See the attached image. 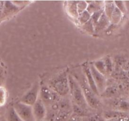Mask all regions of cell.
Instances as JSON below:
<instances>
[{
    "label": "cell",
    "instance_id": "obj_7",
    "mask_svg": "<svg viewBox=\"0 0 129 121\" xmlns=\"http://www.w3.org/2000/svg\"><path fill=\"white\" fill-rule=\"evenodd\" d=\"M89 68H90L91 73L92 76L94 79L95 85L96 86L97 89H98V93H99V94H102L105 90L106 79L105 77V75L97 71L93 64L89 65Z\"/></svg>",
    "mask_w": 129,
    "mask_h": 121
},
{
    "label": "cell",
    "instance_id": "obj_11",
    "mask_svg": "<svg viewBox=\"0 0 129 121\" xmlns=\"http://www.w3.org/2000/svg\"><path fill=\"white\" fill-rule=\"evenodd\" d=\"M20 10L19 6H16L15 4L11 1H6L4 4V8L3 15L5 16H8L11 13H14Z\"/></svg>",
    "mask_w": 129,
    "mask_h": 121
},
{
    "label": "cell",
    "instance_id": "obj_31",
    "mask_svg": "<svg viewBox=\"0 0 129 121\" xmlns=\"http://www.w3.org/2000/svg\"><path fill=\"white\" fill-rule=\"evenodd\" d=\"M0 84H1V79H0Z\"/></svg>",
    "mask_w": 129,
    "mask_h": 121
},
{
    "label": "cell",
    "instance_id": "obj_17",
    "mask_svg": "<svg viewBox=\"0 0 129 121\" xmlns=\"http://www.w3.org/2000/svg\"><path fill=\"white\" fill-rule=\"evenodd\" d=\"M115 8V6L114 3L113 2H108L106 3L104 6V13L106 15V16L110 19L111 16H112V13H113V11H114Z\"/></svg>",
    "mask_w": 129,
    "mask_h": 121
},
{
    "label": "cell",
    "instance_id": "obj_25",
    "mask_svg": "<svg viewBox=\"0 0 129 121\" xmlns=\"http://www.w3.org/2000/svg\"><path fill=\"white\" fill-rule=\"evenodd\" d=\"M6 90L4 88L0 87V106L5 104L6 101Z\"/></svg>",
    "mask_w": 129,
    "mask_h": 121
},
{
    "label": "cell",
    "instance_id": "obj_18",
    "mask_svg": "<svg viewBox=\"0 0 129 121\" xmlns=\"http://www.w3.org/2000/svg\"><path fill=\"white\" fill-rule=\"evenodd\" d=\"M93 66L96 69L97 71L99 72L103 75H105L106 73V69H105V62L103 60H98V61L94 62L93 64Z\"/></svg>",
    "mask_w": 129,
    "mask_h": 121
},
{
    "label": "cell",
    "instance_id": "obj_13",
    "mask_svg": "<svg viewBox=\"0 0 129 121\" xmlns=\"http://www.w3.org/2000/svg\"><path fill=\"white\" fill-rule=\"evenodd\" d=\"M59 107V110H73L72 109V102L69 98L66 97H61L58 102Z\"/></svg>",
    "mask_w": 129,
    "mask_h": 121
},
{
    "label": "cell",
    "instance_id": "obj_2",
    "mask_svg": "<svg viewBox=\"0 0 129 121\" xmlns=\"http://www.w3.org/2000/svg\"><path fill=\"white\" fill-rule=\"evenodd\" d=\"M47 86L60 97L67 96L69 93L68 75L65 72L58 74L49 80Z\"/></svg>",
    "mask_w": 129,
    "mask_h": 121
},
{
    "label": "cell",
    "instance_id": "obj_14",
    "mask_svg": "<svg viewBox=\"0 0 129 121\" xmlns=\"http://www.w3.org/2000/svg\"><path fill=\"white\" fill-rule=\"evenodd\" d=\"M68 12L69 15L73 17L78 18V13L77 10V1H71L68 3Z\"/></svg>",
    "mask_w": 129,
    "mask_h": 121
},
{
    "label": "cell",
    "instance_id": "obj_10",
    "mask_svg": "<svg viewBox=\"0 0 129 121\" xmlns=\"http://www.w3.org/2000/svg\"><path fill=\"white\" fill-rule=\"evenodd\" d=\"M86 1L87 4H88V6H87L86 11L90 14L91 15L94 13L96 12V11H99V10H102L104 8V6H102V1Z\"/></svg>",
    "mask_w": 129,
    "mask_h": 121
},
{
    "label": "cell",
    "instance_id": "obj_22",
    "mask_svg": "<svg viewBox=\"0 0 129 121\" xmlns=\"http://www.w3.org/2000/svg\"><path fill=\"white\" fill-rule=\"evenodd\" d=\"M82 28H83V30H85L86 32L89 33H93L94 32V25L93 22L91 21V20L82 25Z\"/></svg>",
    "mask_w": 129,
    "mask_h": 121
},
{
    "label": "cell",
    "instance_id": "obj_9",
    "mask_svg": "<svg viewBox=\"0 0 129 121\" xmlns=\"http://www.w3.org/2000/svg\"><path fill=\"white\" fill-rule=\"evenodd\" d=\"M82 70H83V73H84V75H85L86 79L87 82H88V84L89 86V87H90V89H91L93 92L96 96H98L100 94L98 93V89H97L96 86L95 85V83H94V79H93V76H92L91 73L89 65H87V64L84 65L82 67Z\"/></svg>",
    "mask_w": 129,
    "mask_h": 121
},
{
    "label": "cell",
    "instance_id": "obj_3",
    "mask_svg": "<svg viewBox=\"0 0 129 121\" xmlns=\"http://www.w3.org/2000/svg\"><path fill=\"white\" fill-rule=\"evenodd\" d=\"M69 84V93L72 104L80 107L82 109L88 110L89 106L87 104L82 89L75 79L72 75H68Z\"/></svg>",
    "mask_w": 129,
    "mask_h": 121
},
{
    "label": "cell",
    "instance_id": "obj_1",
    "mask_svg": "<svg viewBox=\"0 0 129 121\" xmlns=\"http://www.w3.org/2000/svg\"><path fill=\"white\" fill-rule=\"evenodd\" d=\"M71 75H72L80 85L89 107L92 109H97L99 107L101 104L100 101L88 85L83 70H81L79 72V70H74V72H73L72 74H71Z\"/></svg>",
    "mask_w": 129,
    "mask_h": 121
},
{
    "label": "cell",
    "instance_id": "obj_12",
    "mask_svg": "<svg viewBox=\"0 0 129 121\" xmlns=\"http://www.w3.org/2000/svg\"><path fill=\"white\" fill-rule=\"evenodd\" d=\"M109 18L106 16L105 13L103 12V13L101 16L100 18L98 20V23L94 26V31H99L105 28L109 24Z\"/></svg>",
    "mask_w": 129,
    "mask_h": 121
},
{
    "label": "cell",
    "instance_id": "obj_5",
    "mask_svg": "<svg viewBox=\"0 0 129 121\" xmlns=\"http://www.w3.org/2000/svg\"><path fill=\"white\" fill-rule=\"evenodd\" d=\"M61 97L53 91L48 86L44 85L40 87L39 92V98L44 102L45 106H49L54 102H59Z\"/></svg>",
    "mask_w": 129,
    "mask_h": 121
},
{
    "label": "cell",
    "instance_id": "obj_16",
    "mask_svg": "<svg viewBox=\"0 0 129 121\" xmlns=\"http://www.w3.org/2000/svg\"><path fill=\"white\" fill-rule=\"evenodd\" d=\"M6 120L7 121H23L16 114L13 107H11L8 110L6 114Z\"/></svg>",
    "mask_w": 129,
    "mask_h": 121
},
{
    "label": "cell",
    "instance_id": "obj_8",
    "mask_svg": "<svg viewBox=\"0 0 129 121\" xmlns=\"http://www.w3.org/2000/svg\"><path fill=\"white\" fill-rule=\"evenodd\" d=\"M32 110L35 121L44 120L46 115L47 107L39 97L35 104L32 105Z\"/></svg>",
    "mask_w": 129,
    "mask_h": 121
},
{
    "label": "cell",
    "instance_id": "obj_29",
    "mask_svg": "<svg viewBox=\"0 0 129 121\" xmlns=\"http://www.w3.org/2000/svg\"><path fill=\"white\" fill-rule=\"evenodd\" d=\"M124 66L125 67L126 70H129V62H127V64L124 65Z\"/></svg>",
    "mask_w": 129,
    "mask_h": 121
},
{
    "label": "cell",
    "instance_id": "obj_23",
    "mask_svg": "<svg viewBox=\"0 0 129 121\" xmlns=\"http://www.w3.org/2000/svg\"><path fill=\"white\" fill-rule=\"evenodd\" d=\"M87 6H88V4H87L86 1H77V10H78V15L86 11L87 9Z\"/></svg>",
    "mask_w": 129,
    "mask_h": 121
},
{
    "label": "cell",
    "instance_id": "obj_19",
    "mask_svg": "<svg viewBox=\"0 0 129 121\" xmlns=\"http://www.w3.org/2000/svg\"><path fill=\"white\" fill-rule=\"evenodd\" d=\"M90 19H91V15L86 11V10L84 11V12L82 13H81L80 15H78V21H79V23H80L81 25H84V23L88 22L89 20H90Z\"/></svg>",
    "mask_w": 129,
    "mask_h": 121
},
{
    "label": "cell",
    "instance_id": "obj_32",
    "mask_svg": "<svg viewBox=\"0 0 129 121\" xmlns=\"http://www.w3.org/2000/svg\"><path fill=\"white\" fill-rule=\"evenodd\" d=\"M40 121H45V120H40Z\"/></svg>",
    "mask_w": 129,
    "mask_h": 121
},
{
    "label": "cell",
    "instance_id": "obj_28",
    "mask_svg": "<svg viewBox=\"0 0 129 121\" xmlns=\"http://www.w3.org/2000/svg\"><path fill=\"white\" fill-rule=\"evenodd\" d=\"M4 4H5L4 1H0V18H1V16H2L3 13Z\"/></svg>",
    "mask_w": 129,
    "mask_h": 121
},
{
    "label": "cell",
    "instance_id": "obj_21",
    "mask_svg": "<svg viewBox=\"0 0 129 121\" xmlns=\"http://www.w3.org/2000/svg\"><path fill=\"white\" fill-rule=\"evenodd\" d=\"M103 12H104V8H103V9H102V10L94 13H93L91 15L90 20L91 21L93 22V23L94 24V26H95V25H96V23H98V20H99V19L100 18L101 16H102V14L103 13Z\"/></svg>",
    "mask_w": 129,
    "mask_h": 121
},
{
    "label": "cell",
    "instance_id": "obj_15",
    "mask_svg": "<svg viewBox=\"0 0 129 121\" xmlns=\"http://www.w3.org/2000/svg\"><path fill=\"white\" fill-rule=\"evenodd\" d=\"M73 114V110H59L55 121H68Z\"/></svg>",
    "mask_w": 129,
    "mask_h": 121
},
{
    "label": "cell",
    "instance_id": "obj_27",
    "mask_svg": "<svg viewBox=\"0 0 129 121\" xmlns=\"http://www.w3.org/2000/svg\"><path fill=\"white\" fill-rule=\"evenodd\" d=\"M68 121H83V120H82V117H81L78 116V115H76V114L73 113Z\"/></svg>",
    "mask_w": 129,
    "mask_h": 121
},
{
    "label": "cell",
    "instance_id": "obj_6",
    "mask_svg": "<svg viewBox=\"0 0 129 121\" xmlns=\"http://www.w3.org/2000/svg\"><path fill=\"white\" fill-rule=\"evenodd\" d=\"M40 86L38 82L35 83L31 89L28 90L21 97L20 102L26 105L32 106L39 97Z\"/></svg>",
    "mask_w": 129,
    "mask_h": 121
},
{
    "label": "cell",
    "instance_id": "obj_24",
    "mask_svg": "<svg viewBox=\"0 0 129 121\" xmlns=\"http://www.w3.org/2000/svg\"><path fill=\"white\" fill-rule=\"evenodd\" d=\"M103 60H104L105 65L106 73L109 74V73L112 72V70H113V65H112V60L108 57L105 58Z\"/></svg>",
    "mask_w": 129,
    "mask_h": 121
},
{
    "label": "cell",
    "instance_id": "obj_4",
    "mask_svg": "<svg viewBox=\"0 0 129 121\" xmlns=\"http://www.w3.org/2000/svg\"><path fill=\"white\" fill-rule=\"evenodd\" d=\"M13 107L23 121H35L33 114L32 106L18 102L14 104Z\"/></svg>",
    "mask_w": 129,
    "mask_h": 121
},
{
    "label": "cell",
    "instance_id": "obj_30",
    "mask_svg": "<svg viewBox=\"0 0 129 121\" xmlns=\"http://www.w3.org/2000/svg\"><path fill=\"white\" fill-rule=\"evenodd\" d=\"M0 121H5V120H4L2 117H0Z\"/></svg>",
    "mask_w": 129,
    "mask_h": 121
},
{
    "label": "cell",
    "instance_id": "obj_20",
    "mask_svg": "<svg viewBox=\"0 0 129 121\" xmlns=\"http://www.w3.org/2000/svg\"><path fill=\"white\" fill-rule=\"evenodd\" d=\"M58 112H55L51 109L47 108L46 115L44 120L45 121H55Z\"/></svg>",
    "mask_w": 129,
    "mask_h": 121
},
{
    "label": "cell",
    "instance_id": "obj_26",
    "mask_svg": "<svg viewBox=\"0 0 129 121\" xmlns=\"http://www.w3.org/2000/svg\"><path fill=\"white\" fill-rule=\"evenodd\" d=\"M120 18V11L115 7L113 13H112L110 19H112V21L115 22V21H118Z\"/></svg>",
    "mask_w": 129,
    "mask_h": 121
}]
</instances>
